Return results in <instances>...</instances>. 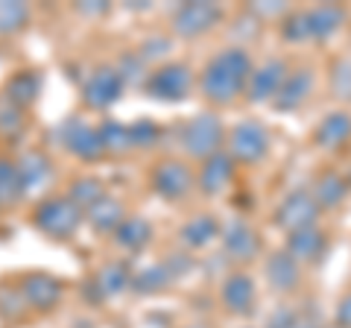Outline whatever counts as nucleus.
Masks as SVG:
<instances>
[{"instance_id":"obj_1","label":"nucleus","mask_w":351,"mask_h":328,"mask_svg":"<svg viewBox=\"0 0 351 328\" xmlns=\"http://www.w3.org/2000/svg\"><path fill=\"white\" fill-rule=\"evenodd\" d=\"M252 71H255V62H252L246 47H223L202 65L199 76H196V89L208 106L228 108L246 94Z\"/></svg>"},{"instance_id":"obj_2","label":"nucleus","mask_w":351,"mask_h":328,"mask_svg":"<svg viewBox=\"0 0 351 328\" xmlns=\"http://www.w3.org/2000/svg\"><path fill=\"white\" fill-rule=\"evenodd\" d=\"M29 223H32V229H38L44 237L68 244V240H73V235L80 232V226L85 223V211L76 202H71L64 194H50V196H41V200L32 205Z\"/></svg>"},{"instance_id":"obj_3","label":"nucleus","mask_w":351,"mask_h":328,"mask_svg":"<svg viewBox=\"0 0 351 328\" xmlns=\"http://www.w3.org/2000/svg\"><path fill=\"white\" fill-rule=\"evenodd\" d=\"M196 89V73L188 62H179V59H170V62H161V65H152V71L144 82V91L149 100L156 103H182L188 100Z\"/></svg>"},{"instance_id":"obj_4","label":"nucleus","mask_w":351,"mask_h":328,"mask_svg":"<svg viewBox=\"0 0 351 328\" xmlns=\"http://www.w3.org/2000/svg\"><path fill=\"white\" fill-rule=\"evenodd\" d=\"M226 126L219 120L217 112H199L184 120L179 141H182V150L184 156L193 159V161H205L217 156V152L226 150Z\"/></svg>"},{"instance_id":"obj_5","label":"nucleus","mask_w":351,"mask_h":328,"mask_svg":"<svg viewBox=\"0 0 351 328\" xmlns=\"http://www.w3.org/2000/svg\"><path fill=\"white\" fill-rule=\"evenodd\" d=\"M53 138H56V144L64 152H71L76 161L94 164V161L106 159V150L100 141V126L91 124L85 115H68L64 120H59V126L53 129Z\"/></svg>"},{"instance_id":"obj_6","label":"nucleus","mask_w":351,"mask_h":328,"mask_svg":"<svg viewBox=\"0 0 351 328\" xmlns=\"http://www.w3.org/2000/svg\"><path fill=\"white\" fill-rule=\"evenodd\" d=\"M272 135L258 117H243L228 129L226 135V152L234 159L237 167H255L269 156Z\"/></svg>"},{"instance_id":"obj_7","label":"nucleus","mask_w":351,"mask_h":328,"mask_svg":"<svg viewBox=\"0 0 351 328\" xmlns=\"http://www.w3.org/2000/svg\"><path fill=\"white\" fill-rule=\"evenodd\" d=\"M149 188L164 202H184L196 191V170L184 159L164 156L149 167Z\"/></svg>"},{"instance_id":"obj_8","label":"nucleus","mask_w":351,"mask_h":328,"mask_svg":"<svg viewBox=\"0 0 351 328\" xmlns=\"http://www.w3.org/2000/svg\"><path fill=\"white\" fill-rule=\"evenodd\" d=\"M226 18V9L214 0H188V3L176 6L170 15V36L182 41H196L214 32L219 21Z\"/></svg>"},{"instance_id":"obj_9","label":"nucleus","mask_w":351,"mask_h":328,"mask_svg":"<svg viewBox=\"0 0 351 328\" xmlns=\"http://www.w3.org/2000/svg\"><path fill=\"white\" fill-rule=\"evenodd\" d=\"M191 270H193L191 255H167L164 261H152L147 267H138L129 290L135 296H158V293L170 290L179 279L188 276Z\"/></svg>"},{"instance_id":"obj_10","label":"nucleus","mask_w":351,"mask_h":328,"mask_svg":"<svg viewBox=\"0 0 351 328\" xmlns=\"http://www.w3.org/2000/svg\"><path fill=\"white\" fill-rule=\"evenodd\" d=\"M123 91H126V80L120 76V71L114 68V65H100V68H94L85 76L80 100H82L85 112L106 115L108 108L120 103Z\"/></svg>"},{"instance_id":"obj_11","label":"nucleus","mask_w":351,"mask_h":328,"mask_svg":"<svg viewBox=\"0 0 351 328\" xmlns=\"http://www.w3.org/2000/svg\"><path fill=\"white\" fill-rule=\"evenodd\" d=\"M319 217H322V205L316 202L311 188H295L284 194V200L276 205V226L284 235L319 226Z\"/></svg>"},{"instance_id":"obj_12","label":"nucleus","mask_w":351,"mask_h":328,"mask_svg":"<svg viewBox=\"0 0 351 328\" xmlns=\"http://www.w3.org/2000/svg\"><path fill=\"white\" fill-rule=\"evenodd\" d=\"M18 284H21V293H24L29 311L36 316L53 314L64 299V281L50 276V272H44V270L24 272V276H18Z\"/></svg>"},{"instance_id":"obj_13","label":"nucleus","mask_w":351,"mask_h":328,"mask_svg":"<svg viewBox=\"0 0 351 328\" xmlns=\"http://www.w3.org/2000/svg\"><path fill=\"white\" fill-rule=\"evenodd\" d=\"M219 244H223V255L232 261V264H237V270L261 255V235H258V229L252 226L249 220H243V217H232V220L223 223Z\"/></svg>"},{"instance_id":"obj_14","label":"nucleus","mask_w":351,"mask_h":328,"mask_svg":"<svg viewBox=\"0 0 351 328\" xmlns=\"http://www.w3.org/2000/svg\"><path fill=\"white\" fill-rule=\"evenodd\" d=\"M290 73V62L281 59V56H269L263 59L261 65H255V71L249 76V85H246V100L249 103H258V106H272L276 97L281 91L284 80Z\"/></svg>"},{"instance_id":"obj_15","label":"nucleus","mask_w":351,"mask_h":328,"mask_svg":"<svg viewBox=\"0 0 351 328\" xmlns=\"http://www.w3.org/2000/svg\"><path fill=\"white\" fill-rule=\"evenodd\" d=\"M132 276H135L132 261H123V258L106 261L88 279V293H91L94 302H112L132 288Z\"/></svg>"},{"instance_id":"obj_16","label":"nucleus","mask_w":351,"mask_h":328,"mask_svg":"<svg viewBox=\"0 0 351 328\" xmlns=\"http://www.w3.org/2000/svg\"><path fill=\"white\" fill-rule=\"evenodd\" d=\"M219 305L232 316H249L255 314L258 305V284L246 270H232L219 281Z\"/></svg>"},{"instance_id":"obj_17","label":"nucleus","mask_w":351,"mask_h":328,"mask_svg":"<svg viewBox=\"0 0 351 328\" xmlns=\"http://www.w3.org/2000/svg\"><path fill=\"white\" fill-rule=\"evenodd\" d=\"M234 176H237V164L223 150V152H217V156L199 161V167H196V191L208 196V200H214V196H223L232 188Z\"/></svg>"},{"instance_id":"obj_18","label":"nucleus","mask_w":351,"mask_h":328,"mask_svg":"<svg viewBox=\"0 0 351 328\" xmlns=\"http://www.w3.org/2000/svg\"><path fill=\"white\" fill-rule=\"evenodd\" d=\"M304 267L299 261H293L284 249H276V253H269V258L263 261V276H267V284L269 290H276L278 296H290V293L299 290L302 284V272Z\"/></svg>"},{"instance_id":"obj_19","label":"nucleus","mask_w":351,"mask_h":328,"mask_svg":"<svg viewBox=\"0 0 351 328\" xmlns=\"http://www.w3.org/2000/svg\"><path fill=\"white\" fill-rule=\"evenodd\" d=\"M284 253H287L293 261H299L302 267L319 264V261L328 255V232L319 226L313 229H302V232H293L284 240Z\"/></svg>"},{"instance_id":"obj_20","label":"nucleus","mask_w":351,"mask_h":328,"mask_svg":"<svg viewBox=\"0 0 351 328\" xmlns=\"http://www.w3.org/2000/svg\"><path fill=\"white\" fill-rule=\"evenodd\" d=\"M219 232H223V223H219V217L211 214V211H199V214H191L188 220L179 226V244L182 249H188V253H199V249L211 246L214 240H219Z\"/></svg>"},{"instance_id":"obj_21","label":"nucleus","mask_w":351,"mask_h":328,"mask_svg":"<svg viewBox=\"0 0 351 328\" xmlns=\"http://www.w3.org/2000/svg\"><path fill=\"white\" fill-rule=\"evenodd\" d=\"M313 82H316L313 68H307V65L290 68V73H287V80H284L276 103H272V108H276V112H299V108L311 100Z\"/></svg>"},{"instance_id":"obj_22","label":"nucleus","mask_w":351,"mask_h":328,"mask_svg":"<svg viewBox=\"0 0 351 328\" xmlns=\"http://www.w3.org/2000/svg\"><path fill=\"white\" fill-rule=\"evenodd\" d=\"M126 217H129L126 202L120 200V196H114V194H106L100 202L91 205V209L85 211V226L91 229L97 237H112L117 229L123 226Z\"/></svg>"},{"instance_id":"obj_23","label":"nucleus","mask_w":351,"mask_h":328,"mask_svg":"<svg viewBox=\"0 0 351 328\" xmlns=\"http://www.w3.org/2000/svg\"><path fill=\"white\" fill-rule=\"evenodd\" d=\"M41 89H44L41 71L38 68H21L12 76H6V82H3V89H0V94L9 97V100H12L18 108L29 112V108L38 103Z\"/></svg>"},{"instance_id":"obj_24","label":"nucleus","mask_w":351,"mask_h":328,"mask_svg":"<svg viewBox=\"0 0 351 328\" xmlns=\"http://www.w3.org/2000/svg\"><path fill=\"white\" fill-rule=\"evenodd\" d=\"M348 24V9L343 3H316L307 6V27L311 41H331L337 32H343Z\"/></svg>"},{"instance_id":"obj_25","label":"nucleus","mask_w":351,"mask_h":328,"mask_svg":"<svg viewBox=\"0 0 351 328\" xmlns=\"http://www.w3.org/2000/svg\"><path fill=\"white\" fill-rule=\"evenodd\" d=\"M351 141V115L346 108H334L328 112L313 129V144L325 150V152H337L343 150Z\"/></svg>"},{"instance_id":"obj_26","label":"nucleus","mask_w":351,"mask_h":328,"mask_svg":"<svg viewBox=\"0 0 351 328\" xmlns=\"http://www.w3.org/2000/svg\"><path fill=\"white\" fill-rule=\"evenodd\" d=\"M311 194L316 196V202L322 205V211H331V209L346 205V200L351 196V185H348L346 173H339L334 167H325V170H319L313 176Z\"/></svg>"},{"instance_id":"obj_27","label":"nucleus","mask_w":351,"mask_h":328,"mask_svg":"<svg viewBox=\"0 0 351 328\" xmlns=\"http://www.w3.org/2000/svg\"><path fill=\"white\" fill-rule=\"evenodd\" d=\"M152 237H156V226H152L144 214H129L123 220V226L112 235V244L120 249V253L138 255L152 244Z\"/></svg>"},{"instance_id":"obj_28","label":"nucleus","mask_w":351,"mask_h":328,"mask_svg":"<svg viewBox=\"0 0 351 328\" xmlns=\"http://www.w3.org/2000/svg\"><path fill=\"white\" fill-rule=\"evenodd\" d=\"M15 161H18V170H21V179H24L27 194L41 191L44 185L50 182V176H53V161H50L47 152L38 150V147L24 150Z\"/></svg>"},{"instance_id":"obj_29","label":"nucleus","mask_w":351,"mask_h":328,"mask_svg":"<svg viewBox=\"0 0 351 328\" xmlns=\"http://www.w3.org/2000/svg\"><path fill=\"white\" fill-rule=\"evenodd\" d=\"M32 316L29 305L21 293L18 279H0V320L9 325H21Z\"/></svg>"},{"instance_id":"obj_30","label":"nucleus","mask_w":351,"mask_h":328,"mask_svg":"<svg viewBox=\"0 0 351 328\" xmlns=\"http://www.w3.org/2000/svg\"><path fill=\"white\" fill-rule=\"evenodd\" d=\"M108 194V185L94 176V173H80V176H73L68 182V188H64V196H68L71 202H76L82 211H88L91 205H97Z\"/></svg>"},{"instance_id":"obj_31","label":"nucleus","mask_w":351,"mask_h":328,"mask_svg":"<svg viewBox=\"0 0 351 328\" xmlns=\"http://www.w3.org/2000/svg\"><path fill=\"white\" fill-rule=\"evenodd\" d=\"M97 126H100V141H103V150H106L108 159H123V156H129V152H135V150H132L129 124L106 115Z\"/></svg>"},{"instance_id":"obj_32","label":"nucleus","mask_w":351,"mask_h":328,"mask_svg":"<svg viewBox=\"0 0 351 328\" xmlns=\"http://www.w3.org/2000/svg\"><path fill=\"white\" fill-rule=\"evenodd\" d=\"M27 196L24 179H21L18 161L9 156H0V209H12Z\"/></svg>"},{"instance_id":"obj_33","label":"nucleus","mask_w":351,"mask_h":328,"mask_svg":"<svg viewBox=\"0 0 351 328\" xmlns=\"http://www.w3.org/2000/svg\"><path fill=\"white\" fill-rule=\"evenodd\" d=\"M32 21V9L24 0H0V38H12L24 32Z\"/></svg>"},{"instance_id":"obj_34","label":"nucleus","mask_w":351,"mask_h":328,"mask_svg":"<svg viewBox=\"0 0 351 328\" xmlns=\"http://www.w3.org/2000/svg\"><path fill=\"white\" fill-rule=\"evenodd\" d=\"M27 132V112L18 108L9 97L0 94V141H21Z\"/></svg>"},{"instance_id":"obj_35","label":"nucleus","mask_w":351,"mask_h":328,"mask_svg":"<svg viewBox=\"0 0 351 328\" xmlns=\"http://www.w3.org/2000/svg\"><path fill=\"white\" fill-rule=\"evenodd\" d=\"M328 94H331L339 106L351 103V56L334 59L331 71H328Z\"/></svg>"},{"instance_id":"obj_36","label":"nucleus","mask_w":351,"mask_h":328,"mask_svg":"<svg viewBox=\"0 0 351 328\" xmlns=\"http://www.w3.org/2000/svg\"><path fill=\"white\" fill-rule=\"evenodd\" d=\"M114 68L120 71V76L126 80V85H138V89H144V82H147V76H149V62L141 56L138 50H129L123 53L117 62H114Z\"/></svg>"},{"instance_id":"obj_37","label":"nucleus","mask_w":351,"mask_h":328,"mask_svg":"<svg viewBox=\"0 0 351 328\" xmlns=\"http://www.w3.org/2000/svg\"><path fill=\"white\" fill-rule=\"evenodd\" d=\"M129 132H132V150H156L161 144V126L156 124L152 117H138L129 124Z\"/></svg>"},{"instance_id":"obj_38","label":"nucleus","mask_w":351,"mask_h":328,"mask_svg":"<svg viewBox=\"0 0 351 328\" xmlns=\"http://www.w3.org/2000/svg\"><path fill=\"white\" fill-rule=\"evenodd\" d=\"M281 38L287 41V45H304V41H311L307 9H293V12L281 21Z\"/></svg>"},{"instance_id":"obj_39","label":"nucleus","mask_w":351,"mask_h":328,"mask_svg":"<svg viewBox=\"0 0 351 328\" xmlns=\"http://www.w3.org/2000/svg\"><path fill=\"white\" fill-rule=\"evenodd\" d=\"M135 50H138L149 65H152V62H156V65L170 62L167 53L173 50V36H161V32H156V36H147Z\"/></svg>"},{"instance_id":"obj_40","label":"nucleus","mask_w":351,"mask_h":328,"mask_svg":"<svg viewBox=\"0 0 351 328\" xmlns=\"http://www.w3.org/2000/svg\"><path fill=\"white\" fill-rule=\"evenodd\" d=\"M293 12V6L290 3H284V0H272V3H263V0H258V3H252L249 6V15L252 18H258V21H284Z\"/></svg>"},{"instance_id":"obj_41","label":"nucleus","mask_w":351,"mask_h":328,"mask_svg":"<svg viewBox=\"0 0 351 328\" xmlns=\"http://www.w3.org/2000/svg\"><path fill=\"white\" fill-rule=\"evenodd\" d=\"M295 316H299V308H293V305H278V308L267 316L263 328H293Z\"/></svg>"},{"instance_id":"obj_42","label":"nucleus","mask_w":351,"mask_h":328,"mask_svg":"<svg viewBox=\"0 0 351 328\" xmlns=\"http://www.w3.org/2000/svg\"><path fill=\"white\" fill-rule=\"evenodd\" d=\"M334 325H337V328H351V290H346L343 296L337 299V308H334Z\"/></svg>"},{"instance_id":"obj_43","label":"nucleus","mask_w":351,"mask_h":328,"mask_svg":"<svg viewBox=\"0 0 351 328\" xmlns=\"http://www.w3.org/2000/svg\"><path fill=\"white\" fill-rule=\"evenodd\" d=\"M108 6L106 0H85V3H76V12L82 18H100V15H108Z\"/></svg>"},{"instance_id":"obj_44","label":"nucleus","mask_w":351,"mask_h":328,"mask_svg":"<svg viewBox=\"0 0 351 328\" xmlns=\"http://www.w3.org/2000/svg\"><path fill=\"white\" fill-rule=\"evenodd\" d=\"M293 328H325V325L319 320V314H313V311H307V308H299V316H295Z\"/></svg>"},{"instance_id":"obj_45","label":"nucleus","mask_w":351,"mask_h":328,"mask_svg":"<svg viewBox=\"0 0 351 328\" xmlns=\"http://www.w3.org/2000/svg\"><path fill=\"white\" fill-rule=\"evenodd\" d=\"M179 328H211L208 323H199V320H193V323H184V325H179Z\"/></svg>"},{"instance_id":"obj_46","label":"nucleus","mask_w":351,"mask_h":328,"mask_svg":"<svg viewBox=\"0 0 351 328\" xmlns=\"http://www.w3.org/2000/svg\"><path fill=\"white\" fill-rule=\"evenodd\" d=\"M346 176H348V185H351V167H348V173H346Z\"/></svg>"},{"instance_id":"obj_47","label":"nucleus","mask_w":351,"mask_h":328,"mask_svg":"<svg viewBox=\"0 0 351 328\" xmlns=\"http://www.w3.org/2000/svg\"><path fill=\"white\" fill-rule=\"evenodd\" d=\"M331 328H337V325H331Z\"/></svg>"}]
</instances>
